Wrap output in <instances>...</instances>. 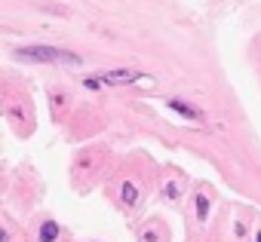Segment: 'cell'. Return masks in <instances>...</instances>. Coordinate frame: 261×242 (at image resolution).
I'll return each instance as SVG.
<instances>
[{"mask_svg": "<svg viewBox=\"0 0 261 242\" xmlns=\"http://www.w3.org/2000/svg\"><path fill=\"white\" fill-rule=\"evenodd\" d=\"M19 58H37V62H53V58H65V62H77V55H68V52H59V49H49V46H37V49H22L16 52Z\"/></svg>", "mask_w": 261, "mask_h": 242, "instance_id": "1", "label": "cell"}, {"mask_svg": "<svg viewBox=\"0 0 261 242\" xmlns=\"http://www.w3.org/2000/svg\"><path fill=\"white\" fill-rule=\"evenodd\" d=\"M169 107L178 110V113H184V116H191V119H200V110H194V107H188V104H181V101H169Z\"/></svg>", "mask_w": 261, "mask_h": 242, "instance_id": "2", "label": "cell"}, {"mask_svg": "<svg viewBox=\"0 0 261 242\" xmlns=\"http://www.w3.org/2000/svg\"><path fill=\"white\" fill-rule=\"evenodd\" d=\"M56 233H59V227H56L53 221H46V224L40 227V242H53V239H56Z\"/></svg>", "mask_w": 261, "mask_h": 242, "instance_id": "3", "label": "cell"}, {"mask_svg": "<svg viewBox=\"0 0 261 242\" xmlns=\"http://www.w3.org/2000/svg\"><path fill=\"white\" fill-rule=\"evenodd\" d=\"M105 80H108V83H126V80H135V74H129V71H114V74H108Z\"/></svg>", "mask_w": 261, "mask_h": 242, "instance_id": "4", "label": "cell"}, {"mask_svg": "<svg viewBox=\"0 0 261 242\" xmlns=\"http://www.w3.org/2000/svg\"><path fill=\"white\" fill-rule=\"evenodd\" d=\"M258 242H261V236H258Z\"/></svg>", "mask_w": 261, "mask_h": 242, "instance_id": "5", "label": "cell"}]
</instances>
